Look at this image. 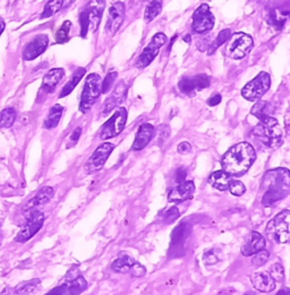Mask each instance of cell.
I'll return each mask as SVG.
<instances>
[{
	"label": "cell",
	"mask_w": 290,
	"mask_h": 295,
	"mask_svg": "<svg viewBox=\"0 0 290 295\" xmlns=\"http://www.w3.org/2000/svg\"><path fill=\"white\" fill-rule=\"evenodd\" d=\"M262 190L264 195L262 204L264 206H271L274 202L286 198L290 193V174L289 170L278 168L269 170L262 178Z\"/></svg>",
	"instance_id": "obj_1"
},
{
	"label": "cell",
	"mask_w": 290,
	"mask_h": 295,
	"mask_svg": "<svg viewBox=\"0 0 290 295\" xmlns=\"http://www.w3.org/2000/svg\"><path fill=\"white\" fill-rule=\"evenodd\" d=\"M256 158L255 149L248 143H239L227 150L221 164L223 171L231 176H240L248 171Z\"/></svg>",
	"instance_id": "obj_2"
},
{
	"label": "cell",
	"mask_w": 290,
	"mask_h": 295,
	"mask_svg": "<svg viewBox=\"0 0 290 295\" xmlns=\"http://www.w3.org/2000/svg\"><path fill=\"white\" fill-rule=\"evenodd\" d=\"M259 120L261 123L254 128L253 135L270 148H279L284 143V138H282V128L278 120L272 116L262 117Z\"/></svg>",
	"instance_id": "obj_3"
},
{
	"label": "cell",
	"mask_w": 290,
	"mask_h": 295,
	"mask_svg": "<svg viewBox=\"0 0 290 295\" xmlns=\"http://www.w3.org/2000/svg\"><path fill=\"white\" fill-rule=\"evenodd\" d=\"M105 6V0H91L79 14L80 36L85 38L89 31L95 32L101 23Z\"/></svg>",
	"instance_id": "obj_4"
},
{
	"label": "cell",
	"mask_w": 290,
	"mask_h": 295,
	"mask_svg": "<svg viewBox=\"0 0 290 295\" xmlns=\"http://www.w3.org/2000/svg\"><path fill=\"white\" fill-rule=\"evenodd\" d=\"M290 212L284 209L266 225V234L278 243H288L290 240Z\"/></svg>",
	"instance_id": "obj_5"
},
{
	"label": "cell",
	"mask_w": 290,
	"mask_h": 295,
	"mask_svg": "<svg viewBox=\"0 0 290 295\" xmlns=\"http://www.w3.org/2000/svg\"><path fill=\"white\" fill-rule=\"evenodd\" d=\"M101 94V77L98 74H90L86 77L79 103V111L86 113Z\"/></svg>",
	"instance_id": "obj_6"
},
{
	"label": "cell",
	"mask_w": 290,
	"mask_h": 295,
	"mask_svg": "<svg viewBox=\"0 0 290 295\" xmlns=\"http://www.w3.org/2000/svg\"><path fill=\"white\" fill-rule=\"evenodd\" d=\"M253 39L251 35L246 34L243 32L235 33L229 38L228 43H227L226 48V54L227 57L231 59H241L245 56H247L249 51L253 48Z\"/></svg>",
	"instance_id": "obj_7"
},
{
	"label": "cell",
	"mask_w": 290,
	"mask_h": 295,
	"mask_svg": "<svg viewBox=\"0 0 290 295\" xmlns=\"http://www.w3.org/2000/svg\"><path fill=\"white\" fill-rule=\"evenodd\" d=\"M271 76L265 72H261L254 79L246 84L241 90V95L247 101L255 102L269 91Z\"/></svg>",
	"instance_id": "obj_8"
},
{
	"label": "cell",
	"mask_w": 290,
	"mask_h": 295,
	"mask_svg": "<svg viewBox=\"0 0 290 295\" xmlns=\"http://www.w3.org/2000/svg\"><path fill=\"white\" fill-rule=\"evenodd\" d=\"M127 123V110L125 108H119L113 113V116L104 124L101 129L100 138L102 141L113 138L118 136L124 130Z\"/></svg>",
	"instance_id": "obj_9"
},
{
	"label": "cell",
	"mask_w": 290,
	"mask_h": 295,
	"mask_svg": "<svg viewBox=\"0 0 290 295\" xmlns=\"http://www.w3.org/2000/svg\"><path fill=\"white\" fill-rule=\"evenodd\" d=\"M167 40L168 39L166 34H163V33L161 32L157 33V34L152 38L151 42L149 43V46L143 50L141 56L138 57L136 61V67L138 69L148 67V66L154 60V58L158 56L159 50L164 46V44H166Z\"/></svg>",
	"instance_id": "obj_10"
},
{
	"label": "cell",
	"mask_w": 290,
	"mask_h": 295,
	"mask_svg": "<svg viewBox=\"0 0 290 295\" xmlns=\"http://www.w3.org/2000/svg\"><path fill=\"white\" fill-rule=\"evenodd\" d=\"M214 26V16L212 15L210 7L207 3L201 5L193 14L192 28L195 33H207Z\"/></svg>",
	"instance_id": "obj_11"
},
{
	"label": "cell",
	"mask_w": 290,
	"mask_h": 295,
	"mask_svg": "<svg viewBox=\"0 0 290 295\" xmlns=\"http://www.w3.org/2000/svg\"><path fill=\"white\" fill-rule=\"evenodd\" d=\"M115 145L111 143H104L102 145L98 147L94 150V153L91 155V157L87 160L85 164V170L87 173H95L104 168L105 162L112 153Z\"/></svg>",
	"instance_id": "obj_12"
},
{
	"label": "cell",
	"mask_w": 290,
	"mask_h": 295,
	"mask_svg": "<svg viewBox=\"0 0 290 295\" xmlns=\"http://www.w3.org/2000/svg\"><path fill=\"white\" fill-rule=\"evenodd\" d=\"M43 222H45V215L38 211L33 212L31 216L28 217L26 225L18 232V234L15 238V241L20 243L28 241V240L32 239L40 230H41Z\"/></svg>",
	"instance_id": "obj_13"
},
{
	"label": "cell",
	"mask_w": 290,
	"mask_h": 295,
	"mask_svg": "<svg viewBox=\"0 0 290 295\" xmlns=\"http://www.w3.org/2000/svg\"><path fill=\"white\" fill-rule=\"evenodd\" d=\"M125 18V5L123 2L117 1L112 3L109 8V15L107 25H105V32L110 35H115L118 29L122 26Z\"/></svg>",
	"instance_id": "obj_14"
},
{
	"label": "cell",
	"mask_w": 290,
	"mask_h": 295,
	"mask_svg": "<svg viewBox=\"0 0 290 295\" xmlns=\"http://www.w3.org/2000/svg\"><path fill=\"white\" fill-rule=\"evenodd\" d=\"M49 44V39L46 34H39L33 38L23 51V59L26 61L34 60L45 52Z\"/></svg>",
	"instance_id": "obj_15"
},
{
	"label": "cell",
	"mask_w": 290,
	"mask_h": 295,
	"mask_svg": "<svg viewBox=\"0 0 290 295\" xmlns=\"http://www.w3.org/2000/svg\"><path fill=\"white\" fill-rule=\"evenodd\" d=\"M210 85V78L204 74L195 77H184L178 83V87L183 93L192 94L194 91H202Z\"/></svg>",
	"instance_id": "obj_16"
},
{
	"label": "cell",
	"mask_w": 290,
	"mask_h": 295,
	"mask_svg": "<svg viewBox=\"0 0 290 295\" xmlns=\"http://www.w3.org/2000/svg\"><path fill=\"white\" fill-rule=\"evenodd\" d=\"M128 87L125 82H120L117 85L111 95L105 99L104 104V110H102V116H105L109 112H111L113 109L122 104V102L125 99L127 95Z\"/></svg>",
	"instance_id": "obj_17"
},
{
	"label": "cell",
	"mask_w": 290,
	"mask_h": 295,
	"mask_svg": "<svg viewBox=\"0 0 290 295\" xmlns=\"http://www.w3.org/2000/svg\"><path fill=\"white\" fill-rule=\"evenodd\" d=\"M194 191H195V184L193 181H184L178 183L177 187L172 188L170 193L168 195V200L170 202H183L189 199L193 196Z\"/></svg>",
	"instance_id": "obj_18"
},
{
	"label": "cell",
	"mask_w": 290,
	"mask_h": 295,
	"mask_svg": "<svg viewBox=\"0 0 290 295\" xmlns=\"http://www.w3.org/2000/svg\"><path fill=\"white\" fill-rule=\"evenodd\" d=\"M153 135H154V127L152 124L142 123L137 130L136 137H135L132 149L138 152V150H142L143 148H145V147L149 145V143L151 142V139L153 138Z\"/></svg>",
	"instance_id": "obj_19"
},
{
	"label": "cell",
	"mask_w": 290,
	"mask_h": 295,
	"mask_svg": "<svg viewBox=\"0 0 290 295\" xmlns=\"http://www.w3.org/2000/svg\"><path fill=\"white\" fill-rule=\"evenodd\" d=\"M265 248V239L259 232H252L247 241L241 246V253L245 257L253 256Z\"/></svg>",
	"instance_id": "obj_20"
},
{
	"label": "cell",
	"mask_w": 290,
	"mask_h": 295,
	"mask_svg": "<svg viewBox=\"0 0 290 295\" xmlns=\"http://www.w3.org/2000/svg\"><path fill=\"white\" fill-rule=\"evenodd\" d=\"M252 285L254 286L255 290L260 291L263 293L272 292L275 289V282L267 271H260L256 272L251 277Z\"/></svg>",
	"instance_id": "obj_21"
},
{
	"label": "cell",
	"mask_w": 290,
	"mask_h": 295,
	"mask_svg": "<svg viewBox=\"0 0 290 295\" xmlns=\"http://www.w3.org/2000/svg\"><path fill=\"white\" fill-rule=\"evenodd\" d=\"M65 76V71L62 68H54L48 72L47 75L43 77L42 80V90L47 93H51L54 88L59 84L62 77Z\"/></svg>",
	"instance_id": "obj_22"
},
{
	"label": "cell",
	"mask_w": 290,
	"mask_h": 295,
	"mask_svg": "<svg viewBox=\"0 0 290 295\" xmlns=\"http://www.w3.org/2000/svg\"><path fill=\"white\" fill-rule=\"evenodd\" d=\"M230 180L231 178L228 173H226L223 170H219V171L213 172L209 176L208 181L212 187L215 188V189L220 191H226L228 190Z\"/></svg>",
	"instance_id": "obj_23"
},
{
	"label": "cell",
	"mask_w": 290,
	"mask_h": 295,
	"mask_svg": "<svg viewBox=\"0 0 290 295\" xmlns=\"http://www.w3.org/2000/svg\"><path fill=\"white\" fill-rule=\"evenodd\" d=\"M53 195H54L53 188H51V187L41 188V189L39 190V193L36 194L35 196L27 202L28 209L36 208V207H39V206L47 204V202H49L50 199L53 197Z\"/></svg>",
	"instance_id": "obj_24"
},
{
	"label": "cell",
	"mask_w": 290,
	"mask_h": 295,
	"mask_svg": "<svg viewBox=\"0 0 290 295\" xmlns=\"http://www.w3.org/2000/svg\"><path fill=\"white\" fill-rule=\"evenodd\" d=\"M135 260L131 256H128L126 253H122L117 259L113 261L111 265V268L116 272H120V274H125L131 270L132 266H133Z\"/></svg>",
	"instance_id": "obj_25"
},
{
	"label": "cell",
	"mask_w": 290,
	"mask_h": 295,
	"mask_svg": "<svg viewBox=\"0 0 290 295\" xmlns=\"http://www.w3.org/2000/svg\"><path fill=\"white\" fill-rule=\"evenodd\" d=\"M62 112H64V108H62L60 104L53 105V108L50 109L49 114H48V118L45 120V124H43L45 128L46 129L56 128L61 119Z\"/></svg>",
	"instance_id": "obj_26"
},
{
	"label": "cell",
	"mask_w": 290,
	"mask_h": 295,
	"mask_svg": "<svg viewBox=\"0 0 290 295\" xmlns=\"http://www.w3.org/2000/svg\"><path fill=\"white\" fill-rule=\"evenodd\" d=\"M65 284L67 287V295H79L87 287V283L83 276H77L76 278L66 282Z\"/></svg>",
	"instance_id": "obj_27"
},
{
	"label": "cell",
	"mask_w": 290,
	"mask_h": 295,
	"mask_svg": "<svg viewBox=\"0 0 290 295\" xmlns=\"http://www.w3.org/2000/svg\"><path fill=\"white\" fill-rule=\"evenodd\" d=\"M162 5H163L162 0H149L148 6H146L144 12V20L146 23H150V22L153 21L154 18L161 13Z\"/></svg>",
	"instance_id": "obj_28"
},
{
	"label": "cell",
	"mask_w": 290,
	"mask_h": 295,
	"mask_svg": "<svg viewBox=\"0 0 290 295\" xmlns=\"http://www.w3.org/2000/svg\"><path fill=\"white\" fill-rule=\"evenodd\" d=\"M85 75V68H79L77 71L74 73V75L72 76V78L69 79V82L65 85L64 88H62L61 93L59 95V98H65L67 97L68 94L72 93V91L77 86V84L79 83V80L82 79V77Z\"/></svg>",
	"instance_id": "obj_29"
},
{
	"label": "cell",
	"mask_w": 290,
	"mask_h": 295,
	"mask_svg": "<svg viewBox=\"0 0 290 295\" xmlns=\"http://www.w3.org/2000/svg\"><path fill=\"white\" fill-rule=\"evenodd\" d=\"M190 228L186 223H181L174 228L171 233V245L177 246L179 243L184 242L187 237H188Z\"/></svg>",
	"instance_id": "obj_30"
},
{
	"label": "cell",
	"mask_w": 290,
	"mask_h": 295,
	"mask_svg": "<svg viewBox=\"0 0 290 295\" xmlns=\"http://www.w3.org/2000/svg\"><path fill=\"white\" fill-rule=\"evenodd\" d=\"M41 282L40 279H32V281L21 283L15 289V293L18 295H28L32 294L40 289Z\"/></svg>",
	"instance_id": "obj_31"
},
{
	"label": "cell",
	"mask_w": 290,
	"mask_h": 295,
	"mask_svg": "<svg viewBox=\"0 0 290 295\" xmlns=\"http://www.w3.org/2000/svg\"><path fill=\"white\" fill-rule=\"evenodd\" d=\"M273 111L274 110L272 108V105H271L269 102L260 101L256 103L254 106H253L252 114L254 117L258 118V119H260V118L265 117V116H272Z\"/></svg>",
	"instance_id": "obj_32"
},
{
	"label": "cell",
	"mask_w": 290,
	"mask_h": 295,
	"mask_svg": "<svg viewBox=\"0 0 290 295\" xmlns=\"http://www.w3.org/2000/svg\"><path fill=\"white\" fill-rule=\"evenodd\" d=\"M16 120V111L13 108H6L0 112V128H10Z\"/></svg>",
	"instance_id": "obj_33"
},
{
	"label": "cell",
	"mask_w": 290,
	"mask_h": 295,
	"mask_svg": "<svg viewBox=\"0 0 290 295\" xmlns=\"http://www.w3.org/2000/svg\"><path fill=\"white\" fill-rule=\"evenodd\" d=\"M62 3H64V0H49L46 3L45 9H43V13L41 15V18H48L51 17L53 15L59 12L62 7Z\"/></svg>",
	"instance_id": "obj_34"
},
{
	"label": "cell",
	"mask_w": 290,
	"mask_h": 295,
	"mask_svg": "<svg viewBox=\"0 0 290 295\" xmlns=\"http://www.w3.org/2000/svg\"><path fill=\"white\" fill-rule=\"evenodd\" d=\"M72 27V23L69 21L64 22L60 28L56 33V41L57 43H66L69 39V29Z\"/></svg>",
	"instance_id": "obj_35"
},
{
	"label": "cell",
	"mask_w": 290,
	"mask_h": 295,
	"mask_svg": "<svg viewBox=\"0 0 290 295\" xmlns=\"http://www.w3.org/2000/svg\"><path fill=\"white\" fill-rule=\"evenodd\" d=\"M231 36V31L229 28H226V29H222L221 32L219 33V35H218V38L215 39V41L212 43V46H211V48H210V54H212L214 52V51L218 49V48H220L222 46L223 43L225 42H227L229 40V38Z\"/></svg>",
	"instance_id": "obj_36"
},
{
	"label": "cell",
	"mask_w": 290,
	"mask_h": 295,
	"mask_svg": "<svg viewBox=\"0 0 290 295\" xmlns=\"http://www.w3.org/2000/svg\"><path fill=\"white\" fill-rule=\"evenodd\" d=\"M228 190L231 193V195H234V196H243L246 191V187L245 184L241 181H238V180H230Z\"/></svg>",
	"instance_id": "obj_37"
},
{
	"label": "cell",
	"mask_w": 290,
	"mask_h": 295,
	"mask_svg": "<svg viewBox=\"0 0 290 295\" xmlns=\"http://www.w3.org/2000/svg\"><path fill=\"white\" fill-rule=\"evenodd\" d=\"M269 252L266 251V250H261L258 253L253 254V259H252V264L254 265L256 267H261L263 266L264 264L266 263L267 259H269Z\"/></svg>",
	"instance_id": "obj_38"
},
{
	"label": "cell",
	"mask_w": 290,
	"mask_h": 295,
	"mask_svg": "<svg viewBox=\"0 0 290 295\" xmlns=\"http://www.w3.org/2000/svg\"><path fill=\"white\" fill-rule=\"evenodd\" d=\"M117 76H118V74L115 71H111L107 74V76H105V78L104 80V83H102V88H101V93H108V91L111 88L113 82H115Z\"/></svg>",
	"instance_id": "obj_39"
},
{
	"label": "cell",
	"mask_w": 290,
	"mask_h": 295,
	"mask_svg": "<svg viewBox=\"0 0 290 295\" xmlns=\"http://www.w3.org/2000/svg\"><path fill=\"white\" fill-rule=\"evenodd\" d=\"M270 275L272 276L274 282H282V279L285 278V269L282 267V265L275 263L273 266L271 267Z\"/></svg>",
	"instance_id": "obj_40"
},
{
	"label": "cell",
	"mask_w": 290,
	"mask_h": 295,
	"mask_svg": "<svg viewBox=\"0 0 290 295\" xmlns=\"http://www.w3.org/2000/svg\"><path fill=\"white\" fill-rule=\"evenodd\" d=\"M219 260H220L219 253L215 249H212V250H210V251H207L203 256V261L205 263V265H209V266H211V265H215L216 263H219Z\"/></svg>",
	"instance_id": "obj_41"
},
{
	"label": "cell",
	"mask_w": 290,
	"mask_h": 295,
	"mask_svg": "<svg viewBox=\"0 0 290 295\" xmlns=\"http://www.w3.org/2000/svg\"><path fill=\"white\" fill-rule=\"evenodd\" d=\"M130 272L133 277H143V276L146 274V269L144 266H143V265L137 263V261H135L134 265L131 268Z\"/></svg>",
	"instance_id": "obj_42"
},
{
	"label": "cell",
	"mask_w": 290,
	"mask_h": 295,
	"mask_svg": "<svg viewBox=\"0 0 290 295\" xmlns=\"http://www.w3.org/2000/svg\"><path fill=\"white\" fill-rule=\"evenodd\" d=\"M178 217H179V211L176 207H172L170 209H168V211L164 213L163 220L167 224H170L174 222V221L177 220Z\"/></svg>",
	"instance_id": "obj_43"
},
{
	"label": "cell",
	"mask_w": 290,
	"mask_h": 295,
	"mask_svg": "<svg viewBox=\"0 0 290 295\" xmlns=\"http://www.w3.org/2000/svg\"><path fill=\"white\" fill-rule=\"evenodd\" d=\"M46 295H67V287H66V284L64 283L60 286L54 287L53 290H51L49 293H47Z\"/></svg>",
	"instance_id": "obj_44"
},
{
	"label": "cell",
	"mask_w": 290,
	"mask_h": 295,
	"mask_svg": "<svg viewBox=\"0 0 290 295\" xmlns=\"http://www.w3.org/2000/svg\"><path fill=\"white\" fill-rule=\"evenodd\" d=\"M177 150L179 154H183V155L188 154L192 152V146H190V144L188 142H183L178 145Z\"/></svg>",
	"instance_id": "obj_45"
},
{
	"label": "cell",
	"mask_w": 290,
	"mask_h": 295,
	"mask_svg": "<svg viewBox=\"0 0 290 295\" xmlns=\"http://www.w3.org/2000/svg\"><path fill=\"white\" fill-rule=\"evenodd\" d=\"M220 102H221V95H220V94L212 95V97L208 99V104L210 106L218 105Z\"/></svg>",
	"instance_id": "obj_46"
},
{
	"label": "cell",
	"mask_w": 290,
	"mask_h": 295,
	"mask_svg": "<svg viewBox=\"0 0 290 295\" xmlns=\"http://www.w3.org/2000/svg\"><path fill=\"white\" fill-rule=\"evenodd\" d=\"M186 178V172L184 169H178L177 170V176H176V180H177L178 183H182L185 181Z\"/></svg>",
	"instance_id": "obj_47"
},
{
	"label": "cell",
	"mask_w": 290,
	"mask_h": 295,
	"mask_svg": "<svg viewBox=\"0 0 290 295\" xmlns=\"http://www.w3.org/2000/svg\"><path fill=\"white\" fill-rule=\"evenodd\" d=\"M82 135V128L80 127H79V128H76L75 130H74V132H73L72 134V136H71V139H72V142H74V143H76L77 141H79V136Z\"/></svg>",
	"instance_id": "obj_48"
},
{
	"label": "cell",
	"mask_w": 290,
	"mask_h": 295,
	"mask_svg": "<svg viewBox=\"0 0 290 295\" xmlns=\"http://www.w3.org/2000/svg\"><path fill=\"white\" fill-rule=\"evenodd\" d=\"M275 295H290V290L288 289V287H285V289L279 291V292Z\"/></svg>",
	"instance_id": "obj_49"
},
{
	"label": "cell",
	"mask_w": 290,
	"mask_h": 295,
	"mask_svg": "<svg viewBox=\"0 0 290 295\" xmlns=\"http://www.w3.org/2000/svg\"><path fill=\"white\" fill-rule=\"evenodd\" d=\"M5 28H6V23H5V21H3L2 18L0 17V35L2 34V32L5 31Z\"/></svg>",
	"instance_id": "obj_50"
},
{
	"label": "cell",
	"mask_w": 290,
	"mask_h": 295,
	"mask_svg": "<svg viewBox=\"0 0 290 295\" xmlns=\"http://www.w3.org/2000/svg\"><path fill=\"white\" fill-rule=\"evenodd\" d=\"M185 41H189V35H187L185 38Z\"/></svg>",
	"instance_id": "obj_51"
},
{
	"label": "cell",
	"mask_w": 290,
	"mask_h": 295,
	"mask_svg": "<svg viewBox=\"0 0 290 295\" xmlns=\"http://www.w3.org/2000/svg\"><path fill=\"white\" fill-rule=\"evenodd\" d=\"M76 0H69V3H73V2H75Z\"/></svg>",
	"instance_id": "obj_52"
},
{
	"label": "cell",
	"mask_w": 290,
	"mask_h": 295,
	"mask_svg": "<svg viewBox=\"0 0 290 295\" xmlns=\"http://www.w3.org/2000/svg\"><path fill=\"white\" fill-rule=\"evenodd\" d=\"M245 295H253L252 293H247V294H245Z\"/></svg>",
	"instance_id": "obj_53"
}]
</instances>
